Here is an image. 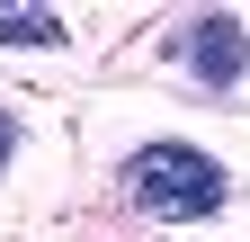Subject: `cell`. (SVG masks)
Listing matches in <instances>:
<instances>
[{"instance_id": "cell-3", "label": "cell", "mask_w": 250, "mask_h": 242, "mask_svg": "<svg viewBox=\"0 0 250 242\" xmlns=\"http://www.w3.org/2000/svg\"><path fill=\"white\" fill-rule=\"evenodd\" d=\"M62 36H72V27H62L54 9H0V45H62Z\"/></svg>"}, {"instance_id": "cell-1", "label": "cell", "mask_w": 250, "mask_h": 242, "mask_svg": "<svg viewBox=\"0 0 250 242\" xmlns=\"http://www.w3.org/2000/svg\"><path fill=\"white\" fill-rule=\"evenodd\" d=\"M125 197H134L143 216H161V224H197V216H224L232 206V170L214 153H197V144L161 135V144H143V153L125 162Z\"/></svg>"}, {"instance_id": "cell-2", "label": "cell", "mask_w": 250, "mask_h": 242, "mask_svg": "<svg viewBox=\"0 0 250 242\" xmlns=\"http://www.w3.org/2000/svg\"><path fill=\"white\" fill-rule=\"evenodd\" d=\"M179 63L197 72L206 90H232V81L250 72V27H241V18H224V9H214V18H197V27L179 36Z\"/></svg>"}, {"instance_id": "cell-4", "label": "cell", "mask_w": 250, "mask_h": 242, "mask_svg": "<svg viewBox=\"0 0 250 242\" xmlns=\"http://www.w3.org/2000/svg\"><path fill=\"white\" fill-rule=\"evenodd\" d=\"M9 153H18V117L0 108V170H9Z\"/></svg>"}]
</instances>
